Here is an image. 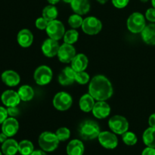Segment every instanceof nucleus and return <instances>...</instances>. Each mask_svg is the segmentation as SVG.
Masks as SVG:
<instances>
[{"label": "nucleus", "mask_w": 155, "mask_h": 155, "mask_svg": "<svg viewBox=\"0 0 155 155\" xmlns=\"http://www.w3.org/2000/svg\"><path fill=\"white\" fill-rule=\"evenodd\" d=\"M113 86L110 80L103 75H96L91 80L89 93L97 101H106L112 96Z\"/></svg>", "instance_id": "1"}, {"label": "nucleus", "mask_w": 155, "mask_h": 155, "mask_svg": "<svg viewBox=\"0 0 155 155\" xmlns=\"http://www.w3.org/2000/svg\"><path fill=\"white\" fill-rule=\"evenodd\" d=\"M80 135L84 140H93L98 137L101 130L96 121L86 120L80 126Z\"/></svg>", "instance_id": "2"}, {"label": "nucleus", "mask_w": 155, "mask_h": 155, "mask_svg": "<svg viewBox=\"0 0 155 155\" xmlns=\"http://www.w3.org/2000/svg\"><path fill=\"white\" fill-rule=\"evenodd\" d=\"M38 142L42 150L45 152H51L58 147L60 141L58 139L55 133L45 131L41 133L38 139Z\"/></svg>", "instance_id": "3"}, {"label": "nucleus", "mask_w": 155, "mask_h": 155, "mask_svg": "<svg viewBox=\"0 0 155 155\" xmlns=\"http://www.w3.org/2000/svg\"><path fill=\"white\" fill-rule=\"evenodd\" d=\"M127 28L131 33H139L146 26L145 17L140 12H134L128 18Z\"/></svg>", "instance_id": "4"}, {"label": "nucleus", "mask_w": 155, "mask_h": 155, "mask_svg": "<svg viewBox=\"0 0 155 155\" xmlns=\"http://www.w3.org/2000/svg\"><path fill=\"white\" fill-rule=\"evenodd\" d=\"M109 128L115 134L123 135L129 130V122L127 119L120 115L112 117L108 121Z\"/></svg>", "instance_id": "5"}, {"label": "nucleus", "mask_w": 155, "mask_h": 155, "mask_svg": "<svg viewBox=\"0 0 155 155\" xmlns=\"http://www.w3.org/2000/svg\"><path fill=\"white\" fill-rule=\"evenodd\" d=\"M53 73L51 68L46 65L38 67L33 74V78L36 83L39 86L48 84L52 80Z\"/></svg>", "instance_id": "6"}, {"label": "nucleus", "mask_w": 155, "mask_h": 155, "mask_svg": "<svg viewBox=\"0 0 155 155\" xmlns=\"http://www.w3.org/2000/svg\"><path fill=\"white\" fill-rule=\"evenodd\" d=\"M81 27L86 34L96 35L101 32L102 29V23L95 17H87L83 20Z\"/></svg>", "instance_id": "7"}, {"label": "nucleus", "mask_w": 155, "mask_h": 155, "mask_svg": "<svg viewBox=\"0 0 155 155\" xmlns=\"http://www.w3.org/2000/svg\"><path fill=\"white\" fill-rule=\"evenodd\" d=\"M45 31L49 38L58 41L62 37H64V35L65 33V28L61 21L53 20V21H48Z\"/></svg>", "instance_id": "8"}, {"label": "nucleus", "mask_w": 155, "mask_h": 155, "mask_svg": "<svg viewBox=\"0 0 155 155\" xmlns=\"http://www.w3.org/2000/svg\"><path fill=\"white\" fill-rule=\"evenodd\" d=\"M52 103L57 110L64 111L71 107L73 104V98L68 92H60L54 95Z\"/></svg>", "instance_id": "9"}, {"label": "nucleus", "mask_w": 155, "mask_h": 155, "mask_svg": "<svg viewBox=\"0 0 155 155\" xmlns=\"http://www.w3.org/2000/svg\"><path fill=\"white\" fill-rule=\"evenodd\" d=\"M98 139L100 145L106 149H114L118 145V139L113 132H101Z\"/></svg>", "instance_id": "10"}, {"label": "nucleus", "mask_w": 155, "mask_h": 155, "mask_svg": "<svg viewBox=\"0 0 155 155\" xmlns=\"http://www.w3.org/2000/svg\"><path fill=\"white\" fill-rule=\"evenodd\" d=\"M76 54V49L73 45L64 43L59 48L57 55L61 62L68 64L72 61Z\"/></svg>", "instance_id": "11"}, {"label": "nucleus", "mask_w": 155, "mask_h": 155, "mask_svg": "<svg viewBox=\"0 0 155 155\" xmlns=\"http://www.w3.org/2000/svg\"><path fill=\"white\" fill-rule=\"evenodd\" d=\"M59 48H60V45H59L58 42L51 38L45 39L41 47L43 54L48 58H52L57 55Z\"/></svg>", "instance_id": "12"}, {"label": "nucleus", "mask_w": 155, "mask_h": 155, "mask_svg": "<svg viewBox=\"0 0 155 155\" xmlns=\"http://www.w3.org/2000/svg\"><path fill=\"white\" fill-rule=\"evenodd\" d=\"M92 114L97 119H104L110 114V107L105 101H98L92 108Z\"/></svg>", "instance_id": "13"}, {"label": "nucleus", "mask_w": 155, "mask_h": 155, "mask_svg": "<svg viewBox=\"0 0 155 155\" xmlns=\"http://www.w3.org/2000/svg\"><path fill=\"white\" fill-rule=\"evenodd\" d=\"M76 71L71 67L64 68L58 76V82L61 86H68L72 85L75 80Z\"/></svg>", "instance_id": "14"}, {"label": "nucleus", "mask_w": 155, "mask_h": 155, "mask_svg": "<svg viewBox=\"0 0 155 155\" xmlns=\"http://www.w3.org/2000/svg\"><path fill=\"white\" fill-rule=\"evenodd\" d=\"M19 130V123L15 118H7L3 122L2 126V131L8 137H12L18 133Z\"/></svg>", "instance_id": "15"}, {"label": "nucleus", "mask_w": 155, "mask_h": 155, "mask_svg": "<svg viewBox=\"0 0 155 155\" xmlns=\"http://www.w3.org/2000/svg\"><path fill=\"white\" fill-rule=\"evenodd\" d=\"M1 100L6 107H15L20 104L21 98L17 92L14 90H6L2 94Z\"/></svg>", "instance_id": "16"}, {"label": "nucleus", "mask_w": 155, "mask_h": 155, "mask_svg": "<svg viewBox=\"0 0 155 155\" xmlns=\"http://www.w3.org/2000/svg\"><path fill=\"white\" fill-rule=\"evenodd\" d=\"M1 77L3 83L6 86H11V87L18 86L21 81V77H20L19 74L12 70L4 71L2 74Z\"/></svg>", "instance_id": "17"}, {"label": "nucleus", "mask_w": 155, "mask_h": 155, "mask_svg": "<svg viewBox=\"0 0 155 155\" xmlns=\"http://www.w3.org/2000/svg\"><path fill=\"white\" fill-rule=\"evenodd\" d=\"M18 42L23 48H28L33 42V35L28 29H23L18 33Z\"/></svg>", "instance_id": "18"}, {"label": "nucleus", "mask_w": 155, "mask_h": 155, "mask_svg": "<svg viewBox=\"0 0 155 155\" xmlns=\"http://www.w3.org/2000/svg\"><path fill=\"white\" fill-rule=\"evenodd\" d=\"M71 63V68L76 71H84L87 68L89 60L86 55L84 54H77L72 60Z\"/></svg>", "instance_id": "19"}, {"label": "nucleus", "mask_w": 155, "mask_h": 155, "mask_svg": "<svg viewBox=\"0 0 155 155\" xmlns=\"http://www.w3.org/2000/svg\"><path fill=\"white\" fill-rule=\"evenodd\" d=\"M71 6L75 14L80 15H86L90 10V3L89 0H73Z\"/></svg>", "instance_id": "20"}, {"label": "nucleus", "mask_w": 155, "mask_h": 155, "mask_svg": "<svg viewBox=\"0 0 155 155\" xmlns=\"http://www.w3.org/2000/svg\"><path fill=\"white\" fill-rule=\"evenodd\" d=\"M142 40L148 45H155V24L151 23L145 26L141 33Z\"/></svg>", "instance_id": "21"}, {"label": "nucleus", "mask_w": 155, "mask_h": 155, "mask_svg": "<svg viewBox=\"0 0 155 155\" xmlns=\"http://www.w3.org/2000/svg\"><path fill=\"white\" fill-rule=\"evenodd\" d=\"M85 147L83 142L79 139H73L68 144L67 154L68 155H83Z\"/></svg>", "instance_id": "22"}, {"label": "nucleus", "mask_w": 155, "mask_h": 155, "mask_svg": "<svg viewBox=\"0 0 155 155\" xmlns=\"http://www.w3.org/2000/svg\"><path fill=\"white\" fill-rule=\"evenodd\" d=\"M95 98L89 93L82 95L79 101V106L83 112H90L95 105Z\"/></svg>", "instance_id": "23"}, {"label": "nucleus", "mask_w": 155, "mask_h": 155, "mask_svg": "<svg viewBox=\"0 0 155 155\" xmlns=\"http://www.w3.org/2000/svg\"><path fill=\"white\" fill-rule=\"evenodd\" d=\"M2 151L5 155H15L18 151V143L15 139H7L2 143Z\"/></svg>", "instance_id": "24"}, {"label": "nucleus", "mask_w": 155, "mask_h": 155, "mask_svg": "<svg viewBox=\"0 0 155 155\" xmlns=\"http://www.w3.org/2000/svg\"><path fill=\"white\" fill-rule=\"evenodd\" d=\"M18 93L21 101H30L34 97V90L31 86L28 85H24L21 86L18 89Z\"/></svg>", "instance_id": "25"}, {"label": "nucleus", "mask_w": 155, "mask_h": 155, "mask_svg": "<svg viewBox=\"0 0 155 155\" xmlns=\"http://www.w3.org/2000/svg\"><path fill=\"white\" fill-rule=\"evenodd\" d=\"M143 142L147 147L155 148V128L149 127L142 135Z\"/></svg>", "instance_id": "26"}, {"label": "nucleus", "mask_w": 155, "mask_h": 155, "mask_svg": "<svg viewBox=\"0 0 155 155\" xmlns=\"http://www.w3.org/2000/svg\"><path fill=\"white\" fill-rule=\"evenodd\" d=\"M42 17L48 21L56 20L58 15V9L54 5H49L45 6L42 10Z\"/></svg>", "instance_id": "27"}, {"label": "nucleus", "mask_w": 155, "mask_h": 155, "mask_svg": "<svg viewBox=\"0 0 155 155\" xmlns=\"http://www.w3.org/2000/svg\"><path fill=\"white\" fill-rule=\"evenodd\" d=\"M34 151L33 144L29 140H23L18 143V152L21 155H30Z\"/></svg>", "instance_id": "28"}, {"label": "nucleus", "mask_w": 155, "mask_h": 155, "mask_svg": "<svg viewBox=\"0 0 155 155\" xmlns=\"http://www.w3.org/2000/svg\"><path fill=\"white\" fill-rule=\"evenodd\" d=\"M63 38L64 43L73 45V44L77 42V40H78L79 33L75 29H71V30H69L65 32Z\"/></svg>", "instance_id": "29"}, {"label": "nucleus", "mask_w": 155, "mask_h": 155, "mask_svg": "<svg viewBox=\"0 0 155 155\" xmlns=\"http://www.w3.org/2000/svg\"><path fill=\"white\" fill-rule=\"evenodd\" d=\"M122 140L127 145L133 146L135 145L138 142V139L136 135L133 132H126L122 135Z\"/></svg>", "instance_id": "30"}, {"label": "nucleus", "mask_w": 155, "mask_h": 155, "mask_svg": "<svg viewBox=\"0 0 155 155\" xmlns=\"http://www.w3.org/2000/svg\"><path fill=\"white\" fill-rule=\"evenodd\" d=\"M83 19L81 17V15H77V14H74V15H71L68 18V24L71 26V27L74 29L79 28V27H82L83 24Z\"/></svg>", "instance_id": "31"}, {"label": "nucleus", "mask_w": 155, "mask_h": 155, "mask_svg": "<svg viewBox=\"0 0 155 155\" xmlns=\"http://www.w3.org/2000/svg\"><path fill=\"white\" fill-rule=\"evenodd\" d=\"M55 134L60 142H64V141L69 139V138L71 137V131L67 127H61V128H59L56 131Z\"/></svg>", "instance_id": "32"}, {"label": "nucleus", "mask_w": 155, "mask_h": 155, "mask_svg": "<svg viewBox=\"0 0 155 155\" xmlns=\"http://www.w3.org/2000/svg\"><path fill=\"white\" fill-rule=\"evenodd\" d=\"M75 80L76 82L80 85H85L88 83L90 80V77H89V74L84 71H79V72H76L75 74Z\"/></svg>", "instance_id": "33"}, {"label": "nucleus", "mask_w": 155, "mask_h": 155, "mask_svg": "<svg viewBox=\"0 0 155 155\" xmlns=\"http://www.w3.org/2000/svg\"><path fill=\"white\" fill-rule=\"evenodd\" d=\"M48 21H47L46 19L43 18V17H41V18H39L36 19V22H35V25H36V28L39 29L40 30H45L48 26Z\"/></svg>", "instance_id": "34"}, {"label": "nucleus", "mask_w": 155, "mask_h": 155, "mask_svg": "<svg viewBox=\"0 0 155 155\" xmlns=\"http://www.w3.org/2000/svg\"><path fill=\"white\" fill-rule=\"evenodd\" d=\"M145 18L151 23H155V8H150L145 12Z\"/></svg>", "instance_id": "35"}, {"label": "nucleus", "mask_w": 155, "mask_h": 155, "mask_svg": "<svg viewBox=\"0 0 155 155\" xmlns=\"http://www.w3.org/2000/svg\"><path fill=\"white\" fill-rule=\"evenodd\" d=\"M112 4L117 8H124L127 7L130 0H111Z\"/></svg>", "instance_id": "36"}, {"label": "nucleus", "mask_w": 155, "mask_h": 155, "mask_svg": "<svg viewBox=\"0 0 155 155\" xmlns=\"http://www.w3.org/2000/svg\"><path fill=\"white\" fill-rule=\"evenodd\" d=\"M8 114L7 109L0 106V124H2L3 122L8 118Z\"/></svg>", "instance_id": "37"}, {"label": "nucleus", "mask_w": 155, "mask_h": 155, "mask_svg": "<svg viewBox=\"0 0 155 155\" xmlns=\"http://www.w3.org/2000/svg\"><path fill=\"white\" fill-rule=\"evenodd\" d=\"M7 110L8 115L12 117L18 116V114H19V109L17 107V106H15V107H8Z\"/></svg>", "instance_id": "38"}, {"label": "nucleus", "mask_w": 155, "mask_h": 155, "mask_svg": "<svg viewBox=\"0 0 155 155\" xmlns=\"http://www.w3.org/2000/svg\"><path fill=\"white\" fill-rule=\"evenodd\" d=\"M142 155H155V148L147 147L142 151Z\"/></svg>", "instance_id": "39"}, {"label": "nucleus", "mask_w": 155, "mask_h": 155, "mask_svg": "<svg viewBox=\"0 0 155 155\" xmlns=\"http://www.w3.org/2000/svg\"><path fill=\"white\" fill-rule=\"evenodd\" d=\"M148 124H149L150 127L155 128V113L152 114L149 117V119H148Z\"/></svg>", "instance_id": "40"}, {"label": "nucleus", "mask_w": 155, "mask_h": 155, "mask_svg": "<svg viewBox=\"0 0 155 155\" xmlns=\"http://www.w3.org/2000/svg\"><path fill=\"white\" fill-rule=\"evenodd\" d=\"M30 155H47V154L43 150H34Z\"/></svg>", "instance_id": "41"}, {"label": "nucleus", "mask_w": 155, "mask_h": 155, "mask_svg": "<svg viewBox=\"0 0 155 155\" xmlns=\"http://www.w3.org/2000/svg\"><path fill=\"white\" fill-rule=\"evenodd\" d=\"M7 139H8V136H6L5 133H0V143H2V144L4 143V142H5Z\"/></svg>", "instance_id": "42"}, {"label": "nucleus", "mask_w": 155, "mask_h": 155, "mask_svg": "<svg viewBox=\"0 0 155 155\" xmlns=\"http://www.w3.org/2000/svg\"><path fill=\"white\" fill-rule=\"evenodd\" d=\"M47 1H48V2L49 3V4L55 5L57 4V3H58L60 0H47Z\"/></svg>", "instance_id": "43"}, {"label": "nucleus", "mask_w": 155, "mask_h": 155, "mask_svg": "<svg viewBox=\"0 0 155 155\" xmlns=\"http://www.w3.org/2000/svg\"><path fill=\"white\" fill-rule=\"evenodd\" d=\"M97 1L98 2L100 3V4H105L106 2H107V1H108V0H97Z\"/></svg>", "instance_id": "44"}, {"label": "nucleus", "mask_w": 155, "mask_h": 155, "mask_svg": "<svg viewBox=\"0 0 155 155\" xmlns=\"http://www.w3.org/2000/svg\"><path fill=\"white\" fill-rule=\"evenodd\" d=\"M63 1L65 3H70V4H71V2H72L73 0H63Z\"/></svg>", "instance_id": "45"}, {"label": "nucleus", "mask_w": 155, "mask_h": 155, "mask_svg": "<svg viewBox=\"0 0 155 155\" xmlns=\"http://www.w3.org/2000/svg\"><path fill=\"white\" fill-rule=\"evenodd\" d=\"M151 5H152L153 8H155V0H151Z\"/></svg>", "instance_id": "46"}, {"label": "nucleus", "mask_w": 155, "mask_h": 155, "mask_svg": "<svg viewBox=\"0 0 155 155\" xmlns=\"http://www.w3.org/2000/svg\"><path fill=\"white\" fill-rule=\"evenodd\" d=\"M141 2H148L149 0H140Z\"/></svg>", "instance_id": "47"}, {"label": "nucleus", "mask_w": 155, "mask_h": 155, "mask_svg": "<svg viewBox=\"0 0 155 155\" xmlns=\"http://www.w3.org/2000/svg\"><path fill=\"white\" fill-rule=\"evenodd\" d=\"M2 154H3L2 151H0V155H2Z\"/></svg>", "instance_id": "48"}]
</instances>
